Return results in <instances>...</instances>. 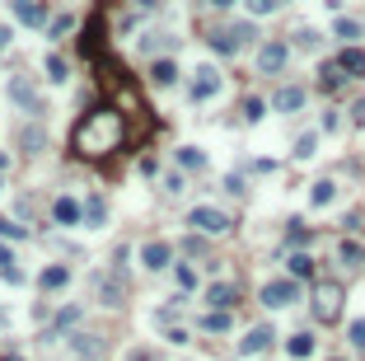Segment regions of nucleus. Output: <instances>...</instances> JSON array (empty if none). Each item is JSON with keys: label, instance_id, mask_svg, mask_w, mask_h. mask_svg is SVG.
<instances>
[{"label": "nucleus", "instance_id": "nucleus-1", "mask_svg": "<svg viewBox=\"0 0 365 361\" xmlns=\"http://www.w3.org/2000/svg\"><path fill=\"white\" fill-rule=\"evenodd\" d=\"M70 146H75V155H85V159H103L108 150L122 146V113H112V108L85 113V122H80L75 136H70Z\"/></svg>", "mask_w": 365, "mask_h": 361}, {"label": "nucleus", "instance_id": "nucleus-2", "mask_svg": "<svg viewBox=\"0 0 365 361\" xmlns=\"http://www.w3.org/2000/svg\"><path fill=\"white\" fill-rule=\"evenodd\" d=\"M314 315H319L323 324H332V319L342 315V286L337 282H319V291H314Z\"/></svg>", "mask_w": 365, "mask_h": 361}, {"label": "nucleus", "instance_id": "nucleus-3", "mask_svg": "<svg viewBox=\"0 0 365 361\" xmlns=\"http://www.w3.org/2000/svg\"><path fill=\"white\" fill-rule=\"evenodd\" d=\"M188 226H197L201 235H225V230H230V216H225V211H216V206H192Z\"/></svg>", "mask_w": 365, "mask_h": 361}, {"label": "nucleus", "instance_id": "nucleus-4", "mask_svg": "<svg viewBox=\"0 0 365 361\" xmlns=\"http://www.w3.org/2000/svg\"><path fill=\"white\" fill-rule=\"evenodd\" d=\"M286 61H290V43H263L258 47V70L263 75H277Z\"/></svg>", "mask_w": 365, "mask_h": 361}, {"label": "nucleus", "instance_id": "nucleus-5", "mask_svg": "<svg viewBox=\"0 0 365 361\" xmlns=\"http://www.w3.org/2000/svg\"><path fill=\"white\" fill-rule=\"evenodd\" d=\"M290 300H300L295 277H286V282H267V286H263V305H267V310H281V305H290Z\"/></svg>", "mask_w": 365, "mask_h": 361}, {"label": "nucleus", "instance_id": "nucleus-6", "mask_svg": "<svg viewBox=\"0 0 365 361\" xmlns=\"http://www.w3.org/2000/svg\"><path fill=\"white\" fill-rule=\"evenodd\" d=\"M337 66L347 70V80H361L365 75V47H342L337 52Z\"/></svg>", "mask_w": 365, "mask_h": 361}, {"label": "nucleus", "instance_id": "nucleus-7", "mask_svg": "<svg viewBox=\"0 0 365 361\" xmlns=\"http://www.w3.org/2000/svg\"><path fill=\"white\" fill-rule=\"evenodd\" d=\"M272 338H277V333H272L267 324H258V328H248V338L239 342V352H243V357H253V352H267V347H272Z\"/></svg>", "mask_w": 365, "mask_h": 361}, {"label": "nucleus", "instance_id": "nucleus-8", "mask_svg": "<svg viewBox=\"0 0 365 361\" xmlns=\"http://www.w3.org/2000/svg\"><path fill=\"white\" fill-rule=\"evenodd\" d=\"M211 94H221V75L211 66H201L197 80H192V99H211Z\"/></svg>", "mask_w": 365, "mask_h": 361}, {"label": "nucleus", "instance_id": "nucleus-9", "mask_svg": "<svg viewBox=\"0 0 365 361\" xmlns=\"http://www.w3.org/2000/svg\"><path fill=\"white\" fill-rule=\"evenodd\" d=\"M14 14H19L28 28H43V23H47V10L38 5V0H14Z\"/></svg>", "mask_w": 365, "mask_h": 361}, {"label": "nucleus", "instance_id": "nucleus-10", "mask_svg": "<svg viewBox=\"0 0 365 361\" xmlns=\"http://www.w3.org/2000/svg\"><path fill=\"white\" fill-rule=\"evenodd\" d=\"M319 85H323L328 94H337V90L347 85V70L337 66V61H323V70H319Z\"/></svg>", "mask_w": 365, "mask_h": 361}, {"label": "nucleus", "instance_id": "nucleus-11", "mask_svg": "<svg viewBox=\"0 0 365 361\" xmlns=\"http://www.w3.org/2000/svg\"><path fill=\"white\" fill-rule=\"evenodd\" d=\"M52 216H56V221H61V226H75V221H80V216H85V211H80V202H75V197H56Z\"/></svg>", "mask_w": 365, "mask_h": 361}, {"label": "nucleus", "instance_id": "nucleus-12", "mask_svg": "<svg viewBox=\"0 0 365 361\" xmlns=\"http://www.w3.org/2000/svg\"><path fill=\"white\" fill-rule=\"evenodd\" d=\"M141 258H145V268H169V258H174V248H169V244H145L141 248Z\"/></svg>", "mask_w": 365, "mask_h": 361}, {"label": "nucleus", "instance_id": "nucleus-13", "mask_svg": "<svg viewBox=\"0 0 365 361\" xmlns=\"http://www.w3.org/2000/svg\"><path fill=\"white\" fill-rule=\"evenodd\" d=\"M281 108V113H295V108H305V90H295V85H286V90H277V99H272Z\"/></svg>", "mask_w": 365, "mask_h": 361}, {"label": "nucleus", "instance_id": "nucleus-14", "mask_svg": "<svg viewBox=\"0 0 365 361\" xmlns=\"http://www.w3.org/2000/svg\"><path fill=\"white\" fill-rule=\"evenodd\" d=\"M337 258H342L347 268H365V244H356V239H342V244H337Z\"/></svg>", "mask_w": 365, "mask_h": 361}, {"label": "nucleus", "instance_id": "nucleus-15", "mask_svg": "<svg viewBox=\"0 0 365 361\" xmlns=\"http://www.w3.org/2000/svg\"><path fill=\"white\" fill-rule=\"evenodd\" d=\"M10 99L23 103V108H38V94H33V85H28V80H10Z\"/></svg>", "mask_w": 365, "mask_h": 361}, {"label": "nucleus", "instance_id": "nucleus-16", "mask_svg": "<svg viewBox=\"0 0 365 361\" xmlns=\"http://www.w3.org/2000/svg\"><path fill=\"white\" fill-rule=\"evenodd\" d=\"M206 300L216 305V310H230V305H234V286H230V282H216V286L206 291Z\"/></svg>", "mask_w": 365, "mask_h": 361}, {"label": "nucleus", "instance_id": "nucleus-17", "mask_svg": "<svg viewBox=\"0 0 365 361\" xmlns=\"http://www.w3.org/2000/svg\"><path fill=\"white\" fill-rule=\"evenodd\" d=\"M290 277H295V282H305V277H314V258L310 253H290Z\"/></svg>", "mask_w": 365, "mask_h": 361}, {"label": "nucleus", "instance_id": "nucleus-18", "mask_svg": "<svg viewBox=\"0 0 365 361\" xmlns=\"http://www.w3.org/2000/svg\"><path fill=\"white\" fill-rule=\"evenodd\" d=\"M332 197H337V183H332V179H319V183H314V192H310L314 206H328Z\"/></svg>", "mask_w": 365, "mask_h": 361}, {"label": "nucleus", "instance_id": "nucleus-19", "mask_svg": "<svg viewBox=\"0 0 365 361\" xmlns=\"http://www.w3.org/2000/svg\"><path fill=\"white\" fill-rule=\"evenodd\" d=\"M286 352H290V357H295V361H305V357H314V338H310V333H295V338H290V342H286Z\"/></svg>", "mask_w": 365, "mask_h": 361}, {"label": "nucleus", "instance_id": "nucleus-20", "mask_svg": "<svg viewBox=\"0 0 365 361\" xmlns=\"http://www.w3.org/2000/svg\"><path fill=\"white\" fill-rule=\"evenodd\" d=\"M66 282H70L66 268H43V291H61Z\"/></svg>", "mask_w": 365, "mask_h": 361}, {"label": "nucleus", "instance_id": "nucleus-21", "mask_svg": "<svg viewBox=\"0 0 365 361\" xmlns=\"http://www.w3.org/2000/svg\"><path fill=\"white\" fill-rule=\"evenodd\" d=\"M211 47H216V52H221V57H234V52H239V38H234V33H211Z\"/></svg>", "mask_w": 365, "mask_h": 361}, {"label": "nucleus", "instance_id": "nucleus-22", "mask_svg": "<svg viewBox=\"0 0 365 361\" xmlns=\"http://www.w3.org/2000/svg\"><path fill=\"white\" fill-rule=\"evenodd\" d=\"M150 80H155V85H174L178 66H174V61H155V66H150Z\"/></svg>", "mask_w": 365, "mask_h": 361}, {"label": "nucleus", "instance_id": "nucleus-23", "mask_svg": "<svg viewBox=\"0 0 365 361\" xmlns=\"http://www.w3.org/2000/svg\"><path fill=\"white\" fill-rule=\"evenodd\" d=\"M85 216H89V226H103V216H108V202H103V197H89V202H85Z\"/></svg>", "mask_w": 365, "mask_h": 361}, {"label": "nucleus", "instance_id": "nucleus-24", "mask_svg": "<svg viewBox=\"0 0 365 361\" xmlns=\"http://www.w3.org/2000/svg\"><path fill=\"white\" fill-rule=\"evenodd\" d=\"M178 164H183V169H201V164H206V155H201V150H192V146H183V150H178Z\"/></svg>", "mask_w": 365, "mask_h": 361}, {"label": "nucleus", "instance_id": "nucleus-25", "mask_svg": "<svg viewBox=\"0 0 365 361\" xmlns=\"http://www.w3.org/2000/svg\"><path fill=\"white\" fill-rule=\"evenodd\" d=\"M201 328H211V333H225V328H230V315H225V310H216V315L201 319Z\"/></svg>", "mask_w": 365, "mask_h": 361}, {"label": "nucleus", "instance_id": "nucleus-26", "mask_svg": "<svg viewBox=\"0 0 365 361\" xmlns=\"http://www.w3.org/2000/svg\"><path fill=\"white\" fill-rule=\"evenodd\" d=\"M314 146H319V136H314V132H305V136L295 141V155H300V159H310V155H314Z\"/></svg>", "mask_w": 365, "mask_h": 361}, {"label": "nucleus", "instance_id": "nucleus-27", "mask_svg": "<svg viewBox=\"0 0 365 361\" xmlns=\"http://www.w3.org/2000/svg\"><path fill=\"white\" fill-rule=\"evenodd\" d=\"M103 352V342H94V338H85V333H80V342H75V357H99Z\"/></svg>", "mask_w": 365, "mask_h": 361}, {"label": "nucleus", "instance_id": "nucleus-28", "mask_svg": "<svg viewBox=\"0 0 365 361\" xmlns=\"http://www.w3.org/2000/svg\"><path fill=\"white\" fill-rule=\"evenodd\" d=\"M286 239H290V244H305V239H310V226H305V221H290Z\"/></svg>", "mask_w": 365, "mask_h": 361}, {"label": "nucleus", "instance_id": "nucleus-29", "mask_svg": "<svg viewBox=\"0 0 365 361\" xmlns=\"http://www.w3.org/2000/svg\"><path fill=\"white\" fill-rule=\"evenodd\" d=\"M337 38H347V43L361 38V23H356V19H337Z\"/></svg>", "mask_w": 365, "mask_h": 361}, {"label": "nucleus", "instance_id": "nucleus-30", "mask_svg": "<svg viewBox=\"0 0 365 361\" xmlns=\"http://www.w3.org/2000/svg\"><path fill=\"white\" fill-rule=\"evenodd\" d=\"M347 333H351V347H356V352H365V319H356Z\"/></svg>", "mask_w": 365, "mask_h": 361}, {"label": "nucleus", "instance_id": "nucleus-31", "mask_svg": "<svg viewBox=\"0 0 365 361\" xmlns=\"http://www.w3.org/2000/svg\"><path fill=\"white\" fill-rule=\"evenodd\" d=\"M47 80H66V61L61 57H47Z\"/></svg>", "mask_w": 365, "mask_h": 361}, {"label": "nucleus", "instance_id": "nucleus-32", "mask_svg": "<svg viewBox=\"0 0 365 361\" xmlns=\"http://www.w3.org/2000/svg\"><path fill=\"white\" fill-rule=\"evenodd\" d=\"M178 286H183V291H192V286H197V272H192L188 263H183V268H178Z\"/></svg>", "mask_w": 365, "mask_h": 361}, {"label": "nucleus", "instance_id": "nucleus-33", "mask_svg": "<svg viewBox=\"0 0 365 361\" xmlns=\"http://www.w3.org/2000/svg\"><path fill=\"white\" fill-rule=\"evenodd\" d=\"M243 117L258 122V117H263V99H243Z\"/></svg>", "mask_w": 365, "mask_h": 361}, {"label": "nucleus", "instance_id": "nucleus-34", "mask_svg": "<svg viewBox=\"0 0 365 361\" xmlns=\"http://www.w3.org/2000/svg\"><path fill=\"white\" fill-rule=\"evenodd\" d=\"M0 235H10V239H23L28 230H23V226H14V221H5V216H0Z\"/></svg>", "mask_w": 365, "mask_h": 361}, {"label": "nucleus", "instance_id": "nucleus-35", "mask_svg": "<svg viewBox=\"0 0 365 361\" xmlns=\"http://www.w3.org/2000/svg\"><path fill=\"white\" fill-rule=\"evenodd\" d=\"M277 5H281V0H248V10H253V14H272Z\"/></svg>", "mask_w": 365, "mask_h": 361}, {"label": "nucleus", "instance_id": "nucleus-36", "mask_svg": "<svg viewBox=\"0 0 365 361\" xmlns=\"http://www.w3.org/2000/svg\"><path fill=\"white\" fill-rule=\"evenodd\" d=\"M23 146H28V150H43V132H38V127H28V132H23Z\"/></svg>", "mask_w": 365, "mask_h": 361}, {"label": "nucleus", "instance_id": "nucleus-37", "mask_svg": "<svg viewBox=\"0 0 365 361\" xmlns=\"http://www.w3.org/2000/svg\"><path fill=\"white\" fill-rule=\"evenodd\" d=\"M295 43H300V47H319V33H314V28H300Z\"/></svg>", "mask_w": 365, "mask_h": 361}, {"label": "nucleus", "instance_id": "nucleus-38", "mask_svg": "<svg viewBox=\"0 0 365 361\" xmlns=\"http://www.w3.org/2000/svg\"><path fill=\"white\" fill-rule=\"evenodd\" d=\"M75 319H80V310H66V315L56 319V333H61V328H70V324H75Z\"/></svg>", "mask_w": 365, "mask_h": 361}, {"label": "nucleus", "instance_id": "nucleus-39", "mask_svg": "<svg viewBox=\"0 0 365 361\" xmlns=\"http://www.w3.org/2000/svg\"><path fill=\"white\" fill-rule=\"evenodd\" d=\"M10 268H14V253H10L5 244H0V272H10Z\"/></svg>", "mask_w": 365, "mask_h": 361}, {"label": "nucleus", "instance_id": "nucleus-40", "mask_svg": "<svg viewBox=\"0 0 365 361\" xmlns=\"http://www.w3.org/2000/svg\"><path fill=\"white\" fill-rule=\"evenodd\" d=\"M351 122H361V127H365V99H361V103L351 108Z\"/></svg>", "mask_w": 365, "mask_h": 361}, {"label": "nucleus", "instance_id": "nucleus-41", "mask_svg": "<svg viewBox=\"0 0 365 361\" xmlns=\"http://www.w3.org/2000/svg\"><path fill=\"white\" fill-rule=\"evenodd\" d=\"M211 5H216V10H230V5H234V0H211Z\"/></svg>", "mask_w": 365, "mask_h": 361}, {"label": "nucleus", "instance_id": "nucleus-42", "mask_svg": "<svg viewBox=\"0 0 365 361\" xmlns=\"http://www.w3.org/2000/svg\"><path fill=\"white\" fill-rule=\"evenodd\" d=\"M136 5H150V0H136Z\"/></svg>", "mask_w": 365, "mask_h": 361}, {"label": "nucleus", "instance_id": "nucleus-43", "mask_svg": "<svg viewBox=\"0 0 365 361\" xmlns=\"http://www.w3.org/2000/svg\"><path fill=\"white\" fill-rule=\"evenodd\" d=\"M5 361H19V357H5Z\"/></svg>", "mask_w": 365, "mask_h": 361}]
</instances>
